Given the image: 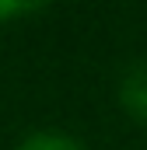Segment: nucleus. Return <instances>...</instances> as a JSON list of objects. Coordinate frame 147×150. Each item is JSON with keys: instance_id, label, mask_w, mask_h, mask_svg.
<instances>
[{"instance_id": "f257e3e1", "label": "nucleus", "mask_w": 147, "mask_h": 150, "mask_svg": "<svg viewBox=\"0 0 147 150\" xmlns=\"http://www.w3.org/2000/svg\"><path fill=\"white\" fill-rule=\"evenodd\" d=\"M119 101L126 105V112L133 115V119L147 122V59L133 63L126 70L123 84H119Z\"/></svg>"}, {"instance_id": "f03ea898", "label": "nucleus", "mask_w": 147, "mask_h": 150, "mask_svg": "<svg viewBox=\"0 0 147 150\" xmlns=\"http://www.w3.org/2000/svg\"><path fill=\"white\" fill-rule=\"evenodd\" d=\"M18 150H88V147L63 129H35L18 143Z\"/></svg>"}]
</instances>
